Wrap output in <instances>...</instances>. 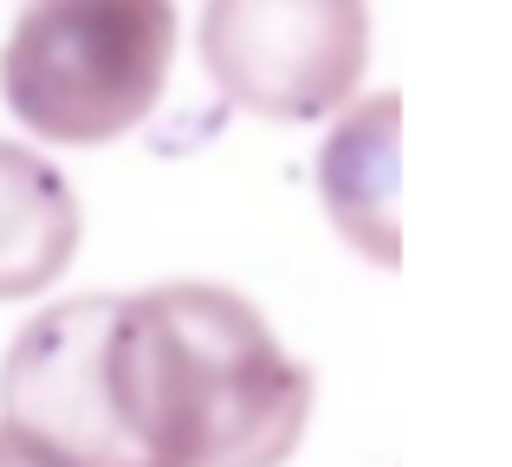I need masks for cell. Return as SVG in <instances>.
<instances>
[{
	"label": "cell",
	"mask_w": 512,
	"mask_h": 467,
	"mask_svg": "<svg viewBox=\"0 0 512 467\" xmlns=\"http://www.w3.org/2000/svg\"><path fill=\"white\" fill-rule=\"evenodd\" d=\"M85 215L59 163L26 143H0V299H39L78 253Z\"/></svg>",
	"instance_id": "5b68a950"
},
{
	"label": "cell",
	"mask_w": 512,
	"mask_h": 467,
	"mask_svg": "<svg viewBox=\"0 0 512 467\" xmlns=\"http://www.w3.org/2000/svg\"><path fill=\"white\" fill-rule=\"evenodd\" d=\"M312 370L214 279L85 292L20 325L0 429L52 467H286Z\"/></svg>",
	"instance_id": "6da1fadb"
},
{
	"label": "cell",
	"mask_w": 512,
	"mask_h": 467,
	"mask_svg": "<svg viewBox=\"0 0 512 467\" xmlns=\"http://www.w3.org/2000/svg\"><path fill=\"white\" fill-rule=\"evenodd\" d=\"M396 124L402 98H350L318 150V202L344 247H357L370 266H402V228H396Z\"/></svg>",
	"instance_id": "277c9868"
},
{
	"label": "cell",
	"mask_w": 512,
	"mask_h": 467,
	"mask_svg": "<svg viewBox=\"0 0 512 467\" xmlns=\"http://www.w3.org/2000/svg\"><path fill=\"white\" fill-rule=\"evenodd\" d=\"M201 65L214 91L266 124L338 117L370 65V0H208Z\"/></svg>",
	"instance_id": "3957f363"
},
{
	"label": "cell",
	"mask_w": 512,
	"mask_h": 467,
	"mask_svg": "<svg viewBox=\"0 0 512 467\" xmlns=\"http://www.w3.org/2000/svg\"><path fill=\"white\" fill-rule=\"evenodd\" d=\"M0 467H52V461H39L33 448H20V442H13L7 429H0Z\"/></svg>",
	"instance_id": "8992f818"
},
{
	"label": "cell",
	"mask_w": 512,
	"mask_h": 467,
	"mask_svg": "<svg viewBox=\"0 0 512 467\" xmlns=\"http://www.w3.org/2000/svg\"><path fill=\"white\" fill-rule=\"evenodd\" d=\"M175 39V0H20L0 98L39 143H117L163 104Z\"/></svg>",
	"instance_id": "7a4b0ae2"
}]
</instances>
